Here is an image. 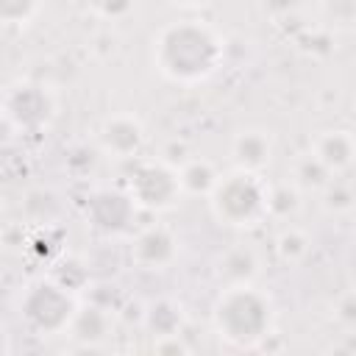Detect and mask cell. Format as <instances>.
<instances>
[{"label":"cell","instance_id":"obj_1","mask_svg":"<svg viewBox=\"0 0 356 356\" xmlns=\"http://www.w3.org/2000/svg\"><path fill=\"white\" fill-rule=\"evenodd\" d=\"M222 61V39L200 19L164 25L153 39V67L172 83H200Z\"/></svg>","mask_w":356,"mask_h":356},{"label":"cell","instance_id":"obj_2","mask_svg":"<svg viewBox=\"0 0 356 356\" xmlns=\"http://www.w3.org/2000/svg\"><path fill=\"white\" fill-rule=\"evenodd\" d=\"M273 323V298L253 284L222 286L211 309V325L217 337L225 339L231 348H256L261 339L270 337Z\"/></svg>","mask_w":356,"mask_h":356},{"label":"cell","instance_id":"obj_3","mask_svg":"<svg viewBox=\"0 0 356 356\" xmlns=\"http://www.w3.org/2000/svg\"><path fill=\"white\" fill-rule=\"evenodd\" d=\"M267 197H270V184L261 178V172L234 167L231 172L220 175L217 186L209 195V209L220 225L256 228L270 217Z\"/></svg>","mask_w":356,"mask_h":356},{"label":"cell","instance_id":"obj_4","mask_svg":"<svg viewBox=\"0 0 356 356\" xmlns=\"http://www.w3.org/2000/svg\"><path fill=\"white\" fill-rule=\"evenodd\" d=\"M78 306L81 303H78L75 292L67 289L64 284H58L53 275L28 284L22 289V295H19V317H22V323L33 334H42V337L67 334Z\"/></svg>","mask_w":356,"mask_h":356},{"label":"cell","instance_id":"obj_5","mask_svg":"<svg viewBox=\"0 0 356 356\" xmlns=\"http://www.w3.org/2000/svg\"><path fill=\"white\" fill-rule=\"evenodd\" d=\"M125 192L145 211H167L184 195L178 167L164 159H142L134 164L125 181Z\"/></svg>","mask_w":356,"mask_h":356},{"label":"cell","instance_id":"obj_6","mask_svg":"<svg viewBox=\"0 0 356 356\" xmlns=\"http://www.w3.org/2000/svg\"><path fill=\"white\" fill-rule=\"evenodd\" d=\"M56 114V103L47 86L19 81L6 89L3 97V117L8 125L19 131H39L44 128Z\"/></svg>","mask_w":356,"mask_h":356},{"label":"cell","instance_id":"obj_7","mask_svg":"<svg viewBox=\"0 0 356 356\" xmlns=\"http://www.w3.org/2000/svg\"><path fill=\"white\" fill-rule=\"evenodd\" d=\"M136 203L128 192H120V189H97L89 200H86V209H83V217L86 222L103 234V236H117V234H125L134 220H136Z\"/></svg>","mask_w":356,"mask_h":356},{"label":"cell","instance_id":"obj_8","mask_svg":"<svg viewBox=\"0 0 356 356\" xmlns=\"http://www.w3.org/2000/svg\"><path fill=\"white\" fill-rule=\"evenodd\" d=\"M175 259H178V236L167 225L150 222L134 234L131 261L139 270H167Z\"/></svg>","mask_w":356,"mask_h":356},{"label":"cell","instance_id":"obj_9","mask_svg":"<svg viewBox=\"0 0 356 356\" xmlns=\"http://www.w3.org/2000/svg\"><path fill=\"white\" fill-rule=\"evenodd\" d=\"M97 145L111 159H134L145 145V125L139 117L120 111L100 122Z\"/></svg>","mask_w":356,"mask_h":356},{"label":"cell","instance_id":"obj_10","mask_svg":"<svg viewBox=\"0 0 356 356\" xmlns=\"http://www.w3.org/2000/svg\"><path fill=\"white\" fill-rule=\"evenodd\" d=\"M312 153L334 172H345L348 167H353L356 161V136L353 131H345V128H334V131H323L314 145H312Z\"/></svg>","mask_w":356,"mask_h":356},{"label":"cell","instance_id":"obj_11","mask_svg":"<svg viewBox=\"0 0 356 356\" xmlns=\"http://www.w3.org/2000/svg\"><path fill=\"white\" fill-rule=\"evenodd\" d=\"M259 267L261 261L250 245H231L220 253L214 273L222 286H234V284H253L259 275Z\"/></svg>","mask_w":356,"mask_h":356},{"label":"cell","instance_id":"obj_12","mask_svg":"<svg viewBox=\"0 0 356 356\" xmlns=\"http://www.w3.org/2000/svg\"><path fill=\"white\" fill-rule=\"evenodd\" d=\"M111 331V314L108 309H103L100 303H89V306H78L67 334L86 350L100 348V342L108 337Z\"/></svg>","mask_w":356,"mask_h":356},{"label":"cell","instance_id":"obj_13","mask_svg":"<svg viewBox=\"0 0 356 356\" xmlns=\"http://www.w3.org/2000/svg\"><path fill=\"white\" fill-rule=\"evenodd\" d=\"M231 156H234L236 167L261 172L270 164V159H273V139L261 128H245V131H239L234 136Z\"/></svg>","mask_w":356,"mask_h":356},{"label":"cell","instance_id":"obj_14","mask_svg":"<svg viewBox=\"0 0 356 356\" xmlns=\"http://www.w3.org/2000/svg\"><path fill=\"white\" fill-rule=\"evenodd\" d=\"M145 328L150 331V337H167V334H181L184 328V309L178 300L172 298H159L145 309L142 317Z\"/></svg>","mask_w":356,"mask_h":356},{"label":"cell","instance_id":"obj_15","mask_svg":"<svg viewBox=\"0 0 356 356\" xmlns=\"http://www.w3.org/2000/svg\"><path fill=\"white\" fill-rule=\"evenodd\" d=\"M178 178H181V186L186 195H206L209 197L220 181V172L209 159H186L178 167Z\"/></svg>","mask_w":356,"mask_h":356},{"label":"cell","instance_id":"obj_16","mask_svg":"<svg viewBox=\"0 0 356 356\" xmlns=\"http://www.w3.org/2000/svg\"><path fill=\"white\" fill-rule=\"evenodd\" d=\"M334 178V172L309 150V153H303L300 159H295V164H292V181L300 186V189H306V192H323V186L328 184Z\"/></svg>","mask_w":356,"mask_h":356},{"label":"cell","instance_id":"obj_17","mask_svg":"<svg viewBox=\"0 0 356 356\" xmlns=\"http://www.w3.org/2000/svg\"><path fill=\"white\" fill-rule=\"evenodd\" d=\"M267 209L270 217L286 220L300 209V186L295 181H284V184H270V197H267Z\"/></svg>","mask_w":356,"mask_h":356},{"label":"cell","instance_id":"obj_18","mask_svg":"<svg viewBox=\"0 0 356 356\" xmlns=\"http://www.w3.org/2000/svg\"><path fill=\"white\" fill-rule=\"evenodd\" d=\"M309 236L300 231V228H284L278 236H275V253H278V259L281 261H286V264H298V261H303L306 259V253H309Z\"/></svg>","mask_w":356,"mask_h":356},{"label":"cell","instance_id":"obj_19","mask_svg":"<svg viewBox=\"0 0 356 356\" xmlns=\"http://www.w3.org/2000/svg\"><path fill=\"white\" fill-rule=\"evenodd\" d=\"M42 11V0H0V19L6 28H25Z\"/></svg>","mask_w":356,"mask_h":356},{"label":"cell","instance_id":"obj_20","mask_svg":"<svg viewBox=\"0 0 356 356\" xmlns=\"http://www.w3.org/2000/svg\"><path fill=\"white\" fill-rule=\"evenodd\" d=\"M323 206L328 209V211H350L353 206H356V195L350 192V186L348 184H342V181H337V178H331L325 186H323Z\"/></svg>","mask_w":356,"mask_h":356},{"label":"cell","instance_id":"obj_21","mask_svg":"<svg viewBox=\"0 0 356 356\" xmlns=\"http://www.w3.org/2000/svg\"><path fill=\"white\" fill-rule=\"evenodd\" d=\"M86 8H92L103 19H122L134 11L136 0H81Z\"/></svg>","mask_w":356,"mask_h":356},{"label":"cell","instance_id":"obj_22","mask_svg":"<svg viewBox=\"0 0 356 356\" xmlns=\"http://www.w3.org/2000/svg\"><path fill=\"white\" fill-rule=\"evenodd\" d=\"M320 3L334 25H345V28L356 25V0H320Z\"/></svg>","mask_w":356,"mask_h":356},{"label":"cell","instance_id":"obj_23","mask_svg":"<svg viewBox=\"0 0 356 356\" xmlns=\"http://www.w3.org/2000/svg\"><path fill=\"white\" fill-rule=\"evenodd\" d=\"M334 314L339 323H348V325H356V289L345 292L337 298V306H334Z\"/></svg>","mask_w":356,"mask_h":356},{"label":"cell","instance_id":"obj_24","mask_svg":"<svg viewBox=\"0 0 356 356\" xmlns=\"http://www.w3.org/2000/svg\"><path fill=\"white\" fill-rule=\"evenodd\" d=\"M153 350L156 353H186L189 345L184 342L181 334H167V337H153Z\"/></svg>","mask_w":356,"mask_h":356},{"label":"cell","instance_id":"obj_25","mask_svg":"<svg viewBox=\"0 0 356 356\" xmlns=\"http://www.w3.org/2000/svg\"><path fill=\"white\" fill-rule=\"evenodd\" d=\"M264 6H267V11H273V14H289V11L298 6V0H264Z\"/></svg>","mask_w":356,"mask_h":356},{"label":"cell","instance_id":"obj_26","mask_svg":"<svg viewBox=\"0 0 356 356\" xmlns=\"http://www.w3.org/2000/svg\"><path fill=\"white\" fill-rule=\"evenodd\" d=\"M170 3L181 6V8H200V6H206L209 0H170Z\"/></svg>","mask_w":356,"mask_h":356},{"label":"cell","instance_id":"obj_27","mask_svg":"<svg viewBox=\"0 0 356 356\" xmlns=\"http://www.w3.org/2000/svg\"><path fill=\"white\" fill-rule=\"evenodd\" d=\"M350 220H353V225H356V206L350 209Z\"/></svg>","mask_w":356,"mask_h":356},{"label":"cell","instance_id":"obj_28","mask_svg":"<svg viewBox=\"0 0 356 356\" xmlns=\"http://www.w3.org/2000/svg\"><path fill=\"white\" fill-rule=\"evenodd\" d=\"M353 136H356V131H353Z\"/></svg>","mask_w":356,"mask_h":356}]
</instances>
